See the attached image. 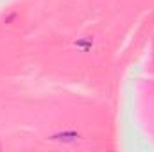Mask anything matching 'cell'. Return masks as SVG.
<instances>
[{
  "label": "cell",
  "mask_w": 154,
  "mask_h": 152,
  "mask_svg": "<svg viewBox=\"0 0 154 152\" xmlns=\"http://www.w3.org/2000/svg\"><path fill=\"white\" fill-rule=\"evenodd\" d=\"M50 140H52V141L72 143V141H77V140H79V134H77V132H72V131H68V132H57V134H52Z\"/></svg>",
  "instance_id": "cell-1"
}]
</instances>
